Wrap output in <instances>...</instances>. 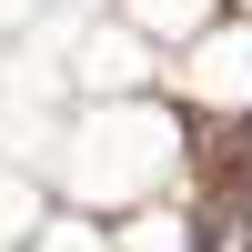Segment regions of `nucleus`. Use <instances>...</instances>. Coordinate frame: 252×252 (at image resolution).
Returning <instances> with one entry per match:
<instances>
[]
</instances>
